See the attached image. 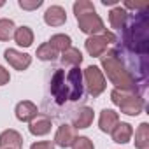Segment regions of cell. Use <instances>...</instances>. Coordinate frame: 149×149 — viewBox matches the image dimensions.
<instances>
[{
    "instance_id": "cell-30",
    "label": "cell",
    "mask_w": 149,
    "mask_h": 149,
    "mask_svg": "<svg viewBox=\"0 0 149 149\" xmlns=\"http://www.w3.org/2000/svg\"><path fill=\"white\" fill-rule=\"evenodd\" d=\"M125 7L126 9H142V11H146L147 7H149V4L147 2H144V4H133V2H125Z\"/></svg>"
},
{
    "instance_id": "cell-27",
    "label": "cell",
    "mask_w": 149,
    "mask_h": 149,
    "mask_svg": "<svg viewBox=\"0 0 149 149\" xmlns=\"http://www.w3.org/2000/svg\"><path fill=\"white\" fill-rule=\"evenodd\" d=\"M42 6V0H19V7L25 11H35Z\"/></svg>"
},
{
    "instance_id": "cell-24",
    "label": "cell",
    "mask_w": 149,
    "mask_h": 149,
    "mask_svg": "<svg viewBox=\"0 0 149 149\" xmlns=\"http://www.w3.org/2000/svg\"><path fill=\"white\" fill-rule=\"evenodd\" d=\"M56 56H58V53L49 46V42L40 44L39 49H37V58L42 60V61H53V60H56Z\"/></svg>"
},
{
    "instance_id": "cell-22",
    "label": "cell",
    "mask_w": 149,
    "mask_h": 149,
    "mask_svg": "<svg viewBox=\"0 0 149 149\" xmlns=\"http://www.w3.org/2000/svg\"><path fill=\"white\" fill-rule=\"evenodd\" d=\"M83 61V53L76 47H70L67 51H63L61 54V63L63 65H72V67H79Z\"/></svg>"
},
{
    "instance_id": "cell-7",
    "label": "cell",
    "mask_w": 149,
    "mask_h": 149,
    "mask_svg": "<svg viewBox=\"0 0 149 149\" xmlns=\"http://www.w3.org/2000/svg\"><path fill=\"white\" fill-rule=\"evenodd\" d=\"M114 40H116V37H114L111 32L105 30L102 35H91V37H88L86 42H84V46H86V51H88L91 56L100 58V56L107 51V44H111V42H114Z\"/></svg>"
},
{
    "instance_id": "cell-16",
    "label": "cell",
    "mask_w": 149,
    "mask_h": 149,
    "mask_svg": "<svg viewBox=\"0 0 149 149\" xmlns=\"http://www.w3.org/2000/svg\"><path fill=\"white\" fill-rule=\"evenodd\" d=\"M111 135L116 144H126V142H130V139L133 135V128L130 123H118L114 126V130L111 132Z\"/></svg>"
},
{
    "instance_id": "cell-15",
    "label": "cell",
    "mask_w": 149,
    "mask_h": 149,
    "mask_svg": "<svg viewBox=\"0 0 149 149\" xmlns=\"http://www.w3.org/2000/svg\"><path fill=\"white\" fill-rule=\"evenodd\" d=\"M119 123V116L116 111L112 109H104L100 112V119H98V126L104 133H111L114 130V126Z\"/></svg>"
},
{
    "instance_id": "cell-3",
    "label": "cell",
    "mask_w": 149,
    "mask_h": 149,
    "mask_svg": "<svg viewBox=\"0 0 149 149\" xmlns=\"http://www.w3.org/2000/svg\"><path fill=\"white\" fill-rule=\"evenodd\" d=\"M111 100L112 104H116L123 114H128V116H137L142 112L144 109V98L140 95H135L132 91H123V90H112L111 91Z\"/></svg>"
},
{
    "instance_id": "cell-13",
    "label": "cell",
    "mask_w": 149,
    "mask_h": 149,
    "mask_svg": "<svg viewBox=\"0 0 149 149\" xmlns=\"http://www.w3.org/2000/svg\"><path fill=\"white\" fill-rule=\"evenodd\" d=\"M44 21L49 26H61L67 21V13L61 6H51L44 13Z\"/></svg>"
},
{
    "instance_id": "cell-9",
    "label": "cell",
    "mask_w": 149,
    "mask_h": 149,
    "mask_svg": "<svg viewBox=\"0 0 149 149\" xmlns=\"http://www.w3.org/2000/svg\"><path fill=\"white\" fill-rule=\"evenodd\" d=\"M4 58L7 60V63L11 67H14L16 70H26L32 63V56L26 54V53H19L16 49H6L4 51Z\"/></svg>"
},
{
    "instance_id": "cell-19",
    "label": "cell",
    "mask_w": 149,
    "mask_h": 149,
    "mask_svg": "<svg viewBox=\"0 0 149 149\" xmlns=\"http://www.w3.org/2000/svg\"><path fill=\"white\" fill-rule=\"evenodd\" d=\"M14 40L21 47H30L32 42H33V32H32V28L30 26H19V28H16Z\"/></svg>"
},
{
    "instance_id": "cell-31",
    "label": "cell",
    "mask_w": 149,
    "mask_h": 149,
    "mask_svg": "<svg viewBox=\"0 0 149 149\" xmlns=\"http://www.w3.org/2000/svg\"><path fill=\"white\" fill-rule=\"evenodd\" d=\"M102 4H104V6H116L118 0H102Z\"/></svg>"
},
{
    "instance_id": "cell-4",
    "label": "cell",
    "mask_w": 149,
    "mask_h": 149,
    "mask_svg": "<svg viewBox=\"0 0 149 149\" xmlns=\"http://www.w3.org/2000/svg\"><path fill=\"white\" fill-rule=\"evenodd\" d=\"M84 81H86V88H88V93L91 97H98L100 93H104L105 90V77L98 67L95 65H90L86 70H84Z\"/></svg>"
},
{
    "instance_id": "cell-14",
    "label": "cell",
    "mask_w": 149,
    "mask_h": 149,
    "mask_svg": "<svg viewBox=\"0 0 149 149\" xmlns=\"http://www.w3.org/2000/svg\"><path fill=\"white\" fill-rule=\"evenodd\" d=\"M39 114V109L33 102L30 100H23L16 105V118L19 121H25V123H30L35 116Z\"/></svg>"
},
{
    "instance_id": "cell-8",
    "label": "cell",
    "mask_w": 149,
    "mask_h": 149,
    "mask_svg": "<svg viewBox=\"0 0 149 149\" xmlns=\"http://www.w3.org/2000/svg\"><path fill=\"white\" fill-rule=\"evenodd\" d=\"M51 93L56 104H65L67 100V83H65V70H56L51 77Z\"/></svg>"
},
{
    "instance_id": "cell-25",
    "label": "cell",
    "mask_w": 149,
    "mask_h": 149,
    "mask_svg": "<svg viewBox=\"0 0 149 149\" xmlns=\"http://www.w3.org/2000/svg\"><path fill=\"white\" fill-rule=\"evenodd\" d=\"M93 11H95V6L90 0H77L74 4V14H76V18L81 14H86V13H93Z\"/></svg>"
},
{
    "instance_id": "cell-21",
    "label": "cell",
    "mask_w": 149,
    "mask_h": 149,
    "mask_svg": "<svg viewBox=\"0 0 149 149\" xmlns=\"http://www.w3.org/2000/svg\"><path fill=\"white\" fill-rule=\"evenodd\" d=\"M49 46L58 53V51H67V49H70L72 47V39L68 37V35H65V33H56V35H53L51 39H49Z\"/></svg>"
},
{
    "instance_id": "cell-28",
    "label": "cell",
    "mask_w": 149,
    "mask_h": 149,
    "mask_svg": "<svg viewBox=\"0 0 149 149\" xmlns=\"http://www.w3.org/2000/svg\"><path fill=\"white\" fill-rule=\"evenodd\" d=\"M30 149H54V144L53 142H47V140H40V142L32 144Z\"/></svg>"
},
{
    "instance_id": "cell-12",
    "label": "cell",
    "mask_w": 149,
    "mask_h": 149,
    "mask_svg": "<svg viewBox=\"0 0 149 149\" xmlns=\"http://www.w3.org/2000/svg\"><path fill=\"white\" fill-rule=\"evenodd\" d=\"M23 137L16 130H6L0 133V149H21Z\"/></svg>"
},
{
    "instance_id": "cell-11",
    "label": "cell",
    "mask_w": 149,
    "mask_h": 149,
    "mask_svg": "<svg viewBox=\"0 0 149 149\" xmlns=\"http://www.w3.org/2000/svg\"><path fill=\"white\" fill-rule=\"evenodd\" d=\"M28 130L32 135L35 137H42V135H47L51 132V119L44 114H37L30 123H28Z\"/></svg>"
},
{
    "instance_id": "cell-5",
    "label": "cell",
    "mask_w": 149,
    "mask_h": 149,
    "mask_svg": "<svg viewBox=\"0 0 149 149\" xmlns=\"http://www.w3.org/2000/svg\"><path fill=\"white\" fill-rule=\"evenodd\" d=\"M67 83V100L76 102L83 97V72L79 67H74L65 76Z\"/></svg>"
},
{
    "instance_id": "cell-10",
    "label": "cell",
    "mask_w": 149,
    "mask_h": 149,
    "mask_svg": "<svg viewBox=\"0 0 149 149\" xmlns=\"http://www.w3.org/2000/svg\"><path fill=\"white\" fill-rule=\"evenodd\" d=\"M77 139V132L72 125H61L58 130H56V135H54V144L60 146V147H70Z\"/></svg>"
},
{
    "instance_id": "cell-6",
    "label": "cell",
    "mask_w": 149,
    "mask_h": 149,
    "mask_svg": "<svg viewBox=\"0 0 149 149\" xmlns=\"http://www.w3.org/2000/svg\"><path fill=\"white\" fill-rule=\"evenodd\" d=\"M77 23H79L81 32L88 33L90 37H91V35H98V33H104V32H105V25H104L102 18L97 14V11L77 16Z\"/></svg>"
},
{
    "instance_id": "cell-18",
    "label": "cell",
    "mask_w": 149,
    "mask_h": 149,
    "mask_svg": "<svg viewBox=\"0 0 149 149\" xmlns=\"http://www.w3.org/2000/svg\"><path fill=\"white\" fill-rule=\"evenodd\" d=\"M93 118H95V114H93V109L91 107H81L79 111H77V114H76V119H74V128H79V130H83V128H88L91 123H93Z\"/></svg>"
},
{
    "instance_id": "cell-17",
    "label": "cell",
    "mask_w": 149,
    "mask_h": 149,
    "mask_svg": "<svg viewBox=\"0 0 149 149\" xmlns=\"http://www.w3.org/2000/svg\"><path fill=\"white\" fill-rule=\"evenodd\" d=\"M126 19H128V13H126L125 7L118 6V7L111 9V13H109V23H111V26H112L114 30H121V28H125Z\"/></svg>"
},
{
    "instance_id": "cell-29",
    "label": "cell",
    "mask_w": 149,
    "mask_h": 149,
    "mask_svg": "<svg viewBox=\"0 0 149 149\" xmlns=\"http://www.w3.org/2000/svg\"><path fill=\"white\" fill-rule=\"evenodd\" d=\"M9 79H11V76H9V70H6L2 65H0V86L7 84V83H9Z\"/></svg>"
},
{
    "instance_id": "cell-20",
    "label": "cell",
    "mask_w": 149,
    "mask_h": 149,
    "mask_svg": "<svg viewBox=\"0 0 149 149\" xmlns=\"http://www.w3.org/2000/svg\"><path fill=\"white\" fill-rule=\"evenodd\" d=\"M135 147L137 149H147L149 147V125L140 123L135 130Z\"/></svg>"
},
{
    "instance_id": "cell-2",
    "label": "cell",
    "mask_w": 149,
    "mask_h": 149,
    "mask_svg": "<svg viewBox=\"0 0 149 149\" xmlns=\"http://www.w3.org/2000/svg\"><path fill=\"white\" fill-rule=\"evenodd\" d=\"M125 44L128 49L139 54H146L149 49V23L146 11L139 13L137 18L130 21V25L125 28Z\"/></svg>"
},
{
    "instance_id": "cell-1",
    "label": "cell",
    "mask_w": 149,
    "mask_h": 149,
    "mask_svg": "<svg viewBox=\"0 0 149 149\" xmlns=\"http://www.w3.org/2000/svg\"><path fill=\"white\" fill-rule=\"evenodd\" d=\"M100 58H102V67L107 74V77L116 86V90H123V91H133L135 90V77L132 76L130 70H126V67L119 60L116 49L104 53Z\"/></svg>"
},
{
    "instance_id": "cell-32",
    "label": "cell",
    "mask_w": 149,
    "mask_h": 149,
    "mask_svg": "<svg viewBox=\"0 0 149 149\" xmlns=\"http://www.w3.org/2000/svg\"><path fill=\"white\" fill-rule=\"evenodd\" d=\"M4 4H6V2H0V7H2V6H4Z\"/></svg>"
},
{
    "instance_id": "cell-23",
    "label": "cell",
    "mask_w": 149,
    "mask_h": 149,
    "mask_svg": "<svg viewBox=\"0 0 149 149\" xmlns=\"http://www.w3.org/2000/svg\"><path fill=\"white\" fill-rule=\"evenodd\" d=\"M14 32H16V26H14L13 19H6V18L0 19V40L6 42V40L13 39Z\"/></svg>"
},
{
    "instance_id": "cell-26",
    "label": "cell",
    "mask_w": 149,
    "mask_h": 149,
    "mask_svg": "<svg viewBox=\"0 0 149 149\" xmlns=\"http://www.w3.org/2000/svg\"><path fill=\"white\" fill-rule=\"evenodd\" d=\"M72 149H95V146L88 137H77L76 142L72 144Z\"/></svg>"
}]
</instances>
